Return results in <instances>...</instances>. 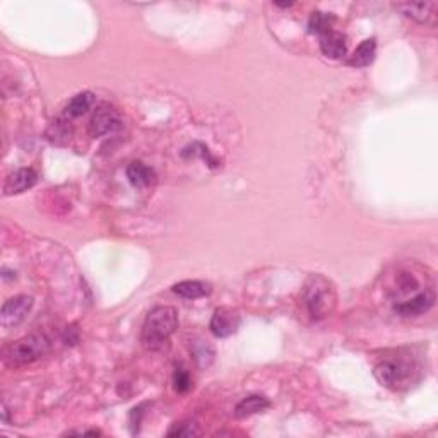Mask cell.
Wrapping results in <instances>:
<instances>
[{
	"label": "cell",
	"mask_w": 438,
	"mask_h": 438,
	"mask_svg": "<svg viewBox=\"0 0 438 438\" xmlns=\"http://www.w3.org/2000/svg\"><path fill=\"white\" fill-rule=\"evenodd\" d=\"M178 327V314L173 307H156L142 323L141 342L147 351H163L170 344L171 334Z\"/></svg>",
	"instance_id": "6da1fadb"
},
{
	"label": "cell",
	"mask_w": 438,
	"mask_h": 438,
	"mask_svg": "<svg viewBox=\"0 0 438 438\" xmlns=\"http://www.w3.org/2000/svg\"><path fill=\"white\" fill-rule=\"evenodd\" d=\"M336 289L332 283L320 274H312L303 288V303L314 319H326L336 308Z\"/></svg>",
	"instance_id": "7a4b0ae2"
},
{
	"label": "cell",
	"mask_w": 438,
	"mask_h": 438,
	"mask_svg": "<svg viewBox=\"0 0 438 438\" xmlns=\"http://www.w3.org/2000/svg\"><path fill=\"white\" fill-rule=\"evenodd\" d=\"M50 349V339L45 334H29L23 339L12 342L6 349V362L12 367L28 365L43 358Z\"/></svg>",
	"instance_id": "3957f363"
},
{
	"label": "cell",
	"mask_w": 438,
	"mask_h": 438,
	"mask_svg": "<svg viewBox=\"0 0 438 438\" xmlns=\"http://www.w3.org/2000/svg\"><path fill=\"white\" fill-rule=\"evenodd\" d=\"M375 378L387 389H403L411 384L413 380V367L404 362H394V360H385L380 362L373 370Z\"/></svg>",
	"instance_id": "277c9868"
},
{
	"label": "cell",
	"mask_w": 438,
	"mask_h": 438,
	"mask_svg": "<svg viewBox=\"0 0 438 438\" xmlns=\"http://www.w3.org/2000/svg\"><path fill=\"white\" fill-rule=\"evenodd\" d=\"M122 127V119L120 113L110 105H99L96 112L93 113L90 122V134L93 137H103L117 132Z\"/></svg>",
	"instance_id": "5b68a950"
},
{
	"label": "cell",
	"mask_w": 438,
	"mask_h": 438,
	"mask_svg": "<svg viewBox=\"0 0 438 438\" xmlns=\"http://www.w3.org/2000/svg\"><path fill=\"white\" fill-rule=\"evenodd\" d=\"M33 308V298L19 294L3 303L2 312H0V320H2V327L9 329V327L17 326L26 319L29 310Z\"/></svg>",
	"instance_id": "8992f818"
},
{
	"label": "cell",
	"mask_w": 438,
	"mask_h": 438,
	"mask_svg": "<svg viewBox=\"0 0 438 438\" xmlns=\"http://www.w3.org/2000/svg\"><path fill=\"white\" fill-rule=\"evenodd\" d=\"M242 323V317L238 310L231 307H221L214 312L211 319V332L216 337H228L238 330Z\"/></svg>",
	"instance_id": "52a82bcc"
},
{
	"label": "cell",
	"mask_w": 438,
	"mask_h": 438,
	"mask_svg": "<svg viewBox=\"0 0 438 438\" xmlns=\"http://www.w3.org/2000/svg\"><path fill=\"white\" fill-rule=\"evenodd\" d=\"M433 303H435V292H433V288H426L418 294H414L410 300L396 303L394 310H396V314L403 317H416L428 312L433 307Z\"/></svg>",
	"instance_id": "ba28073f"
},
{
	"label": "cell",
	"mask_w": 438,
	"mask_h": 438,
	"mask_svg": "<svg viewBox=\"0 0 438 438\" xmlns=\"http://www.w3.org/2000/svg\"><path fill=\"white\" fill-rule=\"evenodd\" d=\"M36 182H38V173L33 170V168H19V170L12 171L6 178V183H3V194H23L28 189H31V187H35Z\"/></svg>",
	"instance_id": "9c48e42d"
},
{
	"label": "cell",
	"mask_w": 438,
	"mask_h": 438,
	"mask_svg": "<svg viewBox=\"0 0 438 438\" xmlns=\"http://www.w3.org/2000/svg\"><path fill=\"white\" fill-rule=\"evenodd\" d=\"M394 7L399 9L406 17H410V19L421 24L432 23V19L435 17L437 12L435 2H401L396 3Z\"/></svg>",
	"instance_id": "30bf717a"
},
{
	"label": "cell",
	"mask_w": 438,
	"mask_h": 438,
	"mask_svg": "<svg viewBox=\"0 0 438 438\" xmlns=\"http://www.w3.org/2000/svg\"><path fill=\"white\" fill-rule=\"evenodd\" d=\"M320 50L326 57L329 58H342L346 55V50H348V45H346V36L339 31H330L323 33L320 35Z\"/></svg>",
	"instance_id": "8fae6325"
},
{
	"label": "cell",
	"mask_w": 438,
	"mask_h": 438,
	"mask_svg": "<svg viewBox=\"0 0 438 438\" xmlns=\"http://www.w3.org/2000/svg\"><path fill=\"white\" fill-rule=\"evenodd\" d=\"M127 178L137 189H144V187L153 185L154 180H156V173L153 168L146 167L144 163H132L127 168Z\"/></svg>",
	"instance_id": "7c38bea8"
},
{
	"label": "cell",
	"mask_w": 438,
	"mask_h": 438,
	"mask_svg": "<svg viewBox=\"0 0 438 438\" xmlns=\"http://www.w3.org/2000/svg\"><path fill=\"white\" fill-rule=\"evenodd\" d=\"M173 292L187 300H197V298L208 296L211 293V285L204 281H182L173 286Z\"/></svg>",
	"instance_id": "4fadbf2b"
},
{
	"label": "cell",
	"mask_w": 438,
	"mask_h": 438,
	"mask_svg": "<svg viewBox=\"0 0 438 438\" xmlns=\"http://www.w3.org/2000/svg\"><path fill=\"white\" fill-rule=\"evenodd\" d=\"M269 406H271V403H269L266 397L250 396L238 404L237 410H235V416H237V418H249V416L252 414L262 413V411L267 410Z\"/></svg>",
	"instance_id": "5bb4252c"
},
{
	"label": "cell",
	"mask_w": 438,
	"mask_h": 438,
	"mask_svg": "<svg viewBox=\"0 0 438 438\" xmlns=\"http://www.w3.org/2000/svg\"><path fill=\"white\" fill-rule=\"evenodd\" d=\"M375 53H377V43H375V40H365V42L355 50V53L351 55L349 64H351L353 67H367V65H370L371 62H373Z\"/></svg>",
	"instance_id": "9a60e30c"
},
{
	"label": "cell",
	"mask_w": 438,
	"mask_h": 438,
	"mask_svg": "<svg viewBox=\"0 0 438 438\" xmlns=\"http://www.w3.org/2000/svg\"><path fill=\"white\" fill-rule=\"evenodd\" d=\"M190 353H192L199 368H208L214 362V349L204 339H195L194 342H190Z\"/></svg>",
	"instance_id": "2e32d148"
},
{
	"label": "cell",
	"mask_w": 438,
	"mask_h": 438,
	"mask_svg": "<svg viewBox=\"0 0 438 438\" xmlns=\"http://www.w3.org/2000/svg\"><path fill=\"white\" fill-rule=\"evenodd\" d=\"M94 105V94L86 91V93L76 94L71 101H69L67 108H65V115L71 117V119H77V117L84 115L91 106Z\"/></svg>",
	"instance_id": "e0dca14e"
},
{
	"label": "cell",
	"mask_w": 438,
	"mask_h": 438,
	"mask_svg": "<svg viewBox=\"0 0 438 438\" xmlns=\"http://www.w3.org/2000/svg\"><path fill=\"white\" fill-rule=\"evenodd\" d=\"M396 283H397V288H396L397 294H410V293L418 294L419 292H423V289H419L421 288V285H419V281L416 279V276L410 271H401L399 274H397Z\"/></svg>",
	"instance_id": "ac0fdd59"
},
{
	"label": "cell",
	"mask_w": 438,
	"mask_h": 438,
	"mask_svg": "<svg viewBox=\"0 0 438 438\" xmlns=\"http://www.w3.org/2000/svg\"><path fill=\"white\" fill-rule=\"evenodd\" d=\"M334 24V17L326 12H314L308 23V31L314 35H323V33L330 31Z\"/></svg>",
	"instance_id": "d6986e66"
},
{
	"label": "cell",
	"mask_w": 438,
	"mask_h": 438,
	"mask_svg": "<svg viewBox=\"0 0 438 438\" xmlns=\"http://www.w3.org/2000/svg\"><path fill=\"white\" fill-rule=\"evenodd\" d=\"M173 387L180 394L187 392L192 387V378H190L189 371L183 367H176L175 371H173Z\"/></svg>",
	"instance_id": "ffe728a7"
},
{
	"label": "cell",
	"mask_w": 438,
	"mask_h": 438,
	"mask_svg": "<svg viewBox=\"0 0 438 438\" xmlns=\"http://www.w3.org/2000/svg\"><path fill=\"white\" fill-rule=\"evenodd\" d=\"M170 437H185V438H192L201 435V430H199L197 423L194 421H185V423H176L175 426L168 432Z\"/></svg>",
	"instance_id": "44dd1931"
},
{
	"label": "cell",
	"mask_w": 438,
	"mask_h": 438,
	"mask_svg": "<svg viewBox=\"0 0 438 438\" xmlns=\"http://www.w3.org/2000/svg\"><path fill=\"white\" fill-rule=\"evenodd\" d=\"M276 6H278V7H292L293 3H276Z\"/></svg>",
	"instance_id": "7402d4cb"
}]
</instances>
